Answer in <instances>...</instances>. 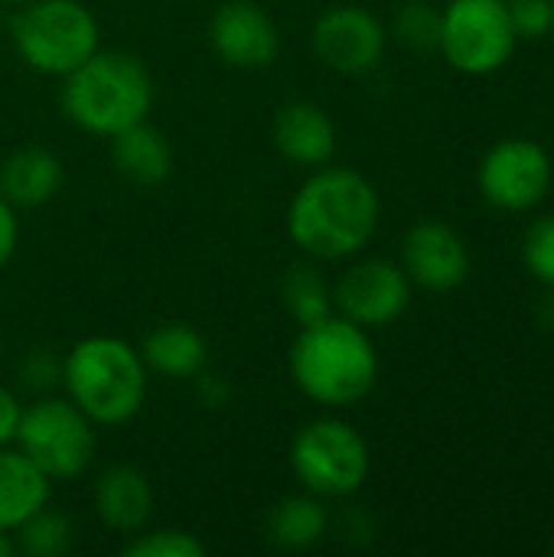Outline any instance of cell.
<instances>
[{
	"mask_svg": "<svg viewBox=\"0 0 554 557\" xmlns=\"http://www.w3.org/2000/svg\"><path fill=\"white\" fill-rule=\"evenodd\" d=\"M291 379L323 408L359 405L379 382V356L369 330L340 313L300 326L291 346Z\"/></svg>",
	"mask_w": 554,
	"mask_h": 557,
	"instance_id": "cell-2",
	"label": "cell"
},
{
	"mask_svg": "<svg viewBox=\"0 0 554 557\" xmlns=\"http://www.w3.org/2000/svg\"><path fill=\"white\" fill-rule=\"evenodd\" d=\"M0 356H3V333H0Z\"/></svg>",
	"mask_w": 554,
	"mask_h": 557,
	"instance_id": "cell-34",
	"label": "cell"
},
{
	"mask_svg": "<svg viewBox=\"0 0 554 557\" xmlns=\"http://www.w3.org/2000/svg\"><path fill=\"white\" fill-rule=\"evenodd\" d=\"M49 493L52 480L23 450L0 447V532H13L49 506Z\"/></svg>",
	"mask_w": 554,
	"mask_h": 557,
	"instance_id": "cell-18",
	"label": "cell"
},
{
	"mask_svg": "<svg viewBox=\"0 0 554 557\" xmlns=\"http://www.w3.org/2000/svg\"><path fill=\"white\" fill-rule=\"evenodd\" d=\"M385 26L376 13L356 3H340L320 13L313 23V55L340 75H366L385 55Z\"/></svg>",
	"mask_w": 554,
	"mask_h": 557,
	"instance_id": "cell-11",
	"label": "cell"
},
{
	"mask_svg": "<svg viewBox=\"0 0 554 557\" xmlns=\"http://www.w3.org/2000/svg\"><path fill=\"white\" fill-rule=\"evenodd\" d=\"M281 300H284V310L294 317L297 326H310V323H320L330 313H336L333 287L327 284V277L313 264L287 268V274L281 281Z\"/></svg>",
	"mask_w": 554,
	"mask_h": 557,
	"instance_id": "cell-21",
	"label": "cell"
},
{
	"mask_svg": "<svg viewBox=\"0 0 554 557\" xmlns=\"http://www.w3.org/2000/svg\"><path fill=\"white\" fill-rule=\"evenodd\" d=\"M111 157L124 180L137 186H160L173 173V150L167 137L147 121L111 137Z\"/></svg>",
	"mask_w": 554,
	"mask_h": 557,
	"instance_id": "cell-19",
	"label": "cell"
},
{
	"mask_svg": "<svg viewBox=\"0 0 554 557\" xmlns=\"http://www.w3.org/2000/svg\"><path fill=\"white\" fill-rule=\"evenodd\" d=\"M150 108L153 78L131 52L98 49L78 69H72L62 85L65 117L95 137H114L147 121Z\"/></svg>",
	"mask_w": 554,
	"mask_h": 557,
	"instance_id": "cell-4",
	"label": "cell"
},
{
	"mask_svg": "<svg viewBox=\"0 0 554 557\" xmlns=\"http://www.w3.org/2000/svg\"><path fill=\"white\" fill-rule=\"evenodd\" d=\"M327 509L320 496H284L268 516V539L284 552H307L327 535Z\"/></svg>",
	"mask_w": 554,
	"mask_h": 557,
	"instance_id": "cell-20",
	"label": "cell"
},
{
	"mask_svg": "<svg viewBox=\"0 0 554 557\" xmlns=\"http://www.w3.org/2000/svg\"><path fill=\"white\" fill-rule=\"evenodd\" d=\"M274 147L287 163L323 166L336 150V127L330 114L313 101H291L274 114Z\"/></svg>",
	"mask_w": 554,
	"mask_h": 557,
	"instance_id": "cell-14",
	"label": "cell"
},
{
	"mask_svg": "<svg viewBox=\"0 0 554 557\" xmlns=\"http://www.w3.org/2000/svg\"><path fill=\"white\" fill-rule=\"evenodd\" d=\"M477 183L490 206L506 212H526L545 199L552 186V160L535 140L513 137L496 144L483 157Z\"/></svg>",
	"mask_w": 554,
	"mask_h": 557,
	"instance_id": "cell-10",
	"label": "cell"
},
{
	"mask_svg": "<svg viewBox=\"0 0 554 557\" xmlns=\"http://www.w3.org/2000/svg\"><path fill=\"white\" fill-rule=\"evenodd\" d=\"M10 39L33 72L65 78L98 52V20L82 0H26L10 20Z\"/></svg>",
	"mask_w": 554,
	"mask_h": 557,
	"instance_id": "cell-5",
	"label": "cell"
},
{
	"mask_svg": "<svg viewBox=\"0 0 554 557\" xmlns=\"http://www.w3.org/2000/svg\"><path fill=\"white\" fill-rule=\"evenodd\" d=\"M20 414H23L20 398L7 385H0V447L13 444L16 428H20Z\"/></svg>",
	"mask_w": 554,
	"mask_h": 557,
	"instance_id": "cell-29",
	"label": "cell"
},
{
	"mask_svg": "<svg viewBox=\"0 0 554 557\" xmlns=\"http://www.w3.org/2000/svg\"><path fill=\"white\" fill-rule=\"evenodd\" d=\"M379 193L349 166H317L287 209L291 242L317 261L359 255L379 228Z\"/></svg>",
	"mask_w": 554,
	"mask_h": 557,
	"instance_id": "cell-1",
	"label": "cell"
},
{
	"mask_svg": "<svg viewBox=\"0 0 554 557\" xmlns=\"http://www.w3.org/2000/svg\"><path fill=\"white\" fill-rule=\"evenodd\" d=\"M95 516L121 535H134L150 522L153 512V486L137 467H108L91 490Z\"/></svg>",
	"mask_w": 554,
	"mask_h": 557,
	"instance_id": "cell-15",
	"label": "cell"
},
{
	"mask_svg": "<svg viewBox=\"0 0 554 557\" xmlns=\"http://www.w3.org/2000/svg\"><path fill=\"white\" fill-rule=\"evenodd\" d=\"M16 379L26 392H36V395H46L49 388H56L62 382V362L49 352V349H33L23 356L20 369H16Z\"/></svg>",
	"mask_w": 554,
	"mask_h": 557,
	"instance_id": "cell-27",
	"label": "cell"
},
{
	"mask_svg": "<svg viewBox=\"0 0 554 557\" xmlns=\"http://www.w3.org/2000/svg\"><path fill=\"white\" fill-rule=\"evenodd\" d=\"M0 26H3V20H0Z\"/></svg>",
	"mask_w": 554,
	"mask_h": 557,
	"instance_id": "cell-35",
	"label": "cell"
},
{
	"mask_svg": "<svg viewBox=\"0 0 554 557\" xmlns=\"http://www.w3.org/2000/svg\"><path fill=\"white\" fill-rule=\"evenodd\" d=\"M0 3H16V7H20V3H26V0H0Z\"/></svg>",
	"mask_w": 554,
	"mask_h": 557,
	"instance_id": "cell-33",
	"label": "cell"
},
{
	"mask_svg": "<svg viewBox=\"0 0 554 557\" xmlns=\"http://www.w3.org/2000/svg\"><path fill=\"white\" fill-rule=\"evenodd\" d=\"M16 555L29 557H62L72 548V522L62 512L42 506L23 525L13 529Z\"/></svg>",
	"mask_w": 554,
	"mask_h": 557,
	"instance_id": "cell-22",
	"label": "cell"
},
{
	"mask_svg": "<svg viewBox=\"0 0 554 557\" xmlns=\"http://www.w3.org/2000/svg\"><path fill=\"white\" fill-rule=\"evenodd\" d=\"M516 39L549 36L554 26V0H506Z\"/></svg>",
	"mask_w": 554,
	"mask_h": 557,
	"instance_id": "cell-26",
	"label": "cell"
},
{
	"mask_svg": "<svg viewBox=\"0 0 554 557\" xmlns=\"http://www.w3.org/2000/svg\"><path fill=\"white\" fill-rule=\"evenodd\" d=\"M411 304V281L402 264L389 258H366L349 264L336 287L333 307L340 317L359 323L362 330H379L395 323Z\"/></svg>",
	"mask_w": 554,
	"mask_h": 557,
	"instance_id": "cell-9",
	"label": "cell"
},
{
	"mask_svg": "<svg viewBox=\"0 0 554 557\" xmlns=\"http://www.w3.org/2000/svg\"><path fill=\"white\" fill-rule=\"evenodd\" d=\"M209 42L232 69H268L281 52L278 23L255 0H225L209 20Z\"/></svg>",
	"mask_w": 554,
	"mask_h": 557,
	"instance_id": "cell-12",
	"label": "cell"
},
{
	"mask_svg": "<svg viewBox=\"0 0 554 557\" xmlns=\"http://www.w3.org/2000/svg\"><path fill=\"white\" fill-rule=\"evenodd\" d=\"M140 359L147 366V372L160 375V379H196L206 362H209V343L202 339V333L189 323H160L157 330L147 333V339L140 343Z\"/></svg>",
	"mask_w": 554,
	"mask_h": 557,
	"instance_id": "cell-17",
	"label": "cell"
},
{
	"mask_svg": "<svg viewBox=\"0 0 554 557\" xmlns=\"http://www.w3.org/2000/svg\"><path fill=\"white\" fill-rule=\"evenodd\" d=\"M196 395H199V401L206 405V408H222L229 398H232V388H229V382L222 379V375H212V372H199L196 375Z\"/></svg>",
	"mask_w": 554,
	"mask_h": 557,
	"instance_id": "cell-30",
	"label": "cell"
},
{
	"mask_svg": "<svg viewBox=\"0 0 554 557\" xmlns=\"http://www.w3.org/2000/svg\"><path fill=\"white\" fill-rule=\"evenodd\" d=\"M539 317H542V323H554V294H552V300L542 307V313H539Z\"/></svg>",
	"mask_w": 554,
	"mask_h": 557,
	"instance_id": "cell-32",
	"label": "cell"
},
{
	"mask_svg": "<svg viewBox=\"0 0 554 557\" xmlns=\"http://www.w3.org/2000/svg\"><path fill=\"white\" fill-rule=\"evenodd\" d=\"M369 444L366 437L340 421V418H317L304 424L291 444V470L300 486L320 499H343L362 490L369 480Z\"/></svg>",
	"mask_w": 554,
	"mask_h": 557,
	"instance_id": "cell-6",
	"label": "cell"
},
{
	"mask_svg": "<svg viewBox=\"0 0 554 557\" xmlns=\"http://www.w3.org/2000/svg\"><path fill=\"white\" fill-rule=\"evenodd\" d=\"M552 36H554V26H552Z\"/></svg>",
	"mask_w": 554,
	"mask_h": 557,
	"instance_id": "cell-36",
	"label": "cell"
},
{
	"mask_svg": "<svg viewBox=\"0 0 554 557\" xmlns=\"http://www.w3.org/2000/svg\"><path fill=\"white\" fill-rule=\"evenodd\" d=\"M438 49L464 75H490L503 69L516 49L506 0H451L441 10Z\"/></svg>",
	"mask_w": 554,
	"mask_h": 557,
	"instance_id": "cell-8",
	"label": "cell"
},
{
	"mask_svg": "<svg viewBox=\"0 0 554 557\" xmlns=\"http://www.w3.org/2000/svg\"><path fill=\"white\" fill-rule=\"evenodd\" d=\"M13 441L52 483L78 480L95 457V424L69 398L39 395L26 405Z\"/></svg>",
	"mask_w": 554,
	"mask_h": 557,
	"instance_id": "cell-7",
	"label": "cell"
},
{
	"mask_svg": "<svg viewBox=\"0 0 554 557\" xmlns=\"http://www.w3.org/2000/svg\"><path fill=\"white\" fill-rule=\"evenodd\" d=\"M522 258L532 277L554 287V215H545L529 225L526 242H522Z\"/></svg>",
	"mask_w": 554,
	"mask_h": 557,
	"instance_id": "cell-25",
	"label": "cell"
},
{
	"mask_svg": "<svg viewBox=\"0 0 554 557\" xmlns=\"http://www.w3.org/2000/svg\"><path fill=\"white\" fill-rule=\"evenodd\" d=\"M395 36L408 49L431 52L441 46V10L428 0H408L395 13Z\"/></svg>",
	"mask_w": 554,
	"mask_h": 557,
	"instance_id": "cell-23",
	"label": "cell"
},
{
	"mask_svg": "<svg viewBox=\"0 0 554 557\" xmlns=\"http://www.w3.org/2000/svg\"><path fill=\"white\" fill-rule=\"evenodd\" d=\"M402 268L411 284L444 294L467 281L470 251L451 225L424 219L411 225L402 242Z\"/></svg>",
	"mask_w": 554,
	"mask_h": 557,
	"instance_id": "cell-13",
	"label": "cell"
},
{
	"mask_svg": "<svg viewBox=\"0 0 554 557\" xmlns=\"http://www.w3.org/2000/svg\"><path fill=\"white\" fill-rule=\"evenodd\" d=\"M147 375L140 349L121 336L78 339L62 359L65 398L98 428H121L140 414Z\"/></svg>",
	"mask_w": 554,
	"mask_h": 557,
	"instance_id": "cell-3",
	"label": "cell"
},
{
	"mask_svg": "<svg viewBox=\"0 0 554 557\" xmlns=\"http://www.w3.org/2000/svg\"><path fill=\"white\" fill-rule=\"evenodd\" d=\"M124 557H206V545L180 529H157L131 539L124 545Z\"/></svg>",
	"mask_w": 554,
	"mask_h": 557,
	"instance_id": "cell-24",
	"label": "cell"
},
{
	"mask_svg": "<svg viewBox=\"0 0 554 557\" xmlns=\"http://www.w3.org/2000/svg\"><path fill=\"white\" fill-rule=\"evenodd\" d=\"M62 160L46 147H20L0 163V196L13 209L46 206L62 189Z\"/></svg>",
	"mask_w": 554,
	"mask_h": 557,
	"instance_id": "cell-16",
	"label": "cell"
},
{
	"mask_svg": "<svg viewBox=\"0 0 554 557\" xmlns=\"http://www.w3.org/2000/svg\"><path fill=\"white\" fill-rule=\"evenodd\" d=\"M16 238H20V225H16V209L0 196V274L10 264L13 251H16Z\"/></svg>",
	"mask_w": 554,
	"mask_h": 557,
	"instance_id": "cell-28",
	"label": "cell"
},
{
	"mask_svg": "<svg viewBox=\"0 0 554 557\" xmlns=\"http://www.w3.org/2000/svg\"><path fill=\"white\" fill-rule=\"evenodd\" d=\"M16 555V542H13V532H0V557Z\"/></svg>",
	"mask_w": 554,
	"mask_h": 557,
	"instance_id": "cell-31",
	"label": "cell"
}]
</instances>
